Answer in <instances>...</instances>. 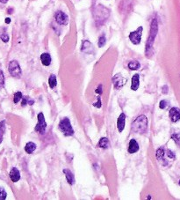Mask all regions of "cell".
<instances>
[{
  "mask_svg": "<svg viewBox=\"0 0 180 200\" xmlns=\"http://www.w3.org/2000/svg\"><path fill=\"white\" fill-rule=\"evenodd\" d=\"M6 197H7V193L5 191V190L0 187V200L5 199Z\"/></svg>",
  "mask_w": 180,
  "mask_h": 200,
  "instance_id": "cell-27",
  "label": "cell"
},
{
  "mask_svg": "<svg viewBox=\"0 0 180 200\" xmlns=\"http://www.w3.org/2000/svg\"><path fill=\"white\" fill-rule=\"evenodd\" d=\"M8 71L11 74V76H12L13 78H19L21 77V68L16 60H12L9 63L8 65Z\"/></svg>",
  "mask_w": 180,
  "mask_h": 200,
  "instance_id": "cell-5",
  "label": "cell"
},
{
  "mask_svg": "<svg viewBox=\"0 0 180 200\" xmlns=\"http://www.w3.org/2000/svg\"><path fill=\"white\" fill-rule=\"evenodd\" d=\"M167 105H168V102H167L166 101L163 100V101H161L160 103H159V108H160L161 109H164L167 107Z\"/></svg>",
  "mask_w": 180,
  "mask_h": 200,
  "instance_id": "cell-30",
  "label": "cell"
},
{
  "mask_svg": "<svg viewBox=\"0 0 180 200\" xmlns=\"http://www.w3.org/2000/svg\"><path fill=\"white\" fill-rule=\"evenodd\" d=\"M59 130L65 136H72L74 134V130L68 117H64L59 122Z\"/></svg>",
  "mask_w": 180,
  "mask_h": 200,
  "instance_id": "cell-4",
  "label": "cell"
},
{
  "mask_svg": "<svg viewBox=\"0 0 180 200\" xmlns=\"http://www.w3.org/2000/svg\"><path fill=\"white\" fill-rule=\"evenodd\" d=\"M13 12V9H8V13L9 14H11L12 12Z\"/></svg>",
  "mask_w": 180,
  "mask_h": 200,
  "instance_id": "cell-38",
  "label": "cell"
},
{
  "mask_svg": "<svg viewBox=\"0 0 180 200\" xmlns=\"http://www.w3.org/2000/svg\"><path fill=\"white\" fill-rule=\"evenodd\" d=\"M106 43V39H105V36L104 35H102L101 36H99L98 38V45L99 48H102L103 46H105V44Z\"/></svg>",
  "mask_w": 180,
  "mask_h": 200,
  "instance_id": "cell-26",
  "label": "cell"
},
{
  "mask_svg": "<svg viewBox=\"0 0 180 200\" xmlns=\"http://www.w3.org/2000/svg\"><path fill=\"white\" fill-rule=\"evenodd\" d=\"M5 23H6V24L11 23V19H10V18H6V19H5Z\"/></svg>",
  "mask_w": 180,
  "mask_h": 200,
  "instance_id": "cell-36",
  "label": "cell"
},
{
  "mask_svg": "<svg viewBox=\"0 0 180 200\" xmlns=\"http://www.w3.org/2000/svg\"><path fill=\"white\" fill-rule=\"evenodd\" d=\"M38 122L35 126V131H37L38 133L40 134H44L45 133V130L47 128V122L45 121V118H44V115L43 113H39L38 114Z\"/></svg>",
  "mask_w": 180,
  "mask_h": 200,
  "instance_id": "cell-7",
  "label": "cell"
},
{
  "mask_svg": "<svg viewBox=\"0 0 180 200\" xmlns=\"http://www.w3.org/2000/svg\"><path fill=\"white\" fill-rule=\"evenodd\" d=\"M41 61L44 66H49L51 64V56L48 53H42L41 55Z\"/></svg>",
  "mask_w": 180,
  "mask_h": 200,
  "instance_id": "cell-17",
  "label": "cell"
},
{
  "mask_svg": "<svg viewBox=\"0 0 180 200\" xmlns=\"http://www.w3.org/2000/svg\"><path fill=\"white\" fill-rule=\"evenodd\" d=\"M94 107H96V108H101V100H100V98H98V102H95L94 104Z\"/></svg>",
  "mask_w": 180,
  "mask_h": 200,
  "instance_id": "cell-34",
  "label": "cell"
},
{
  "mask_svg": "<svg viewBox=\"0 0 180 200\" xmlns=\"http://www.w3.org/2000/svg\"><path fill=\"white\" fill-rule=\"evenodd\" d=\"M179 185H180V180H179Z\"/></svg>",
  "mask_w": 180,
  "mask_h": 200,
  "instance_id": "cell-39",
  "label": "cell"
},
{
  "mask_svg": "<svg viewBox=\"0 0 180 200\" xmlns=\"http://www.w3.org/2000/svg\"><path fill=\"white\" fill-rule=\"evenodd\" d=\"M81 50L83 52L87 53V54H92L94 53V47L92 43H91L89 41H84L82 43V47H81Z\"/></svg>",
  "mask_w": 180,
  "mask_h": 200,
  "instance_id": "cell-10",
  "label": "cell"
},
{
  "mask_svg": "<svg viewBox=\"0 0 180 200\" xmlns=\"http://www.w3.org/2000/svg\"><path fill=\"white\" fill-rule=\"evenodd\" d=\"M57 84V80H56V76L55 74H51L50 77L48 78V86L50 88H54Z\"/></svg>",
  "mask_w": 180,
  "mask_h": 200,
  "instance_id": "cell-21",
  "label": "cell"
},
{
  "mask_svg": "<svg viewBox=\"0 0 180 200\" xmlns=\"http://www.w3.org/2000/svg\"><path fill=\"white\" fill-rule=\"evenodd\" d=\"M5 131V121L3 120L0 122V144L2 143L3 139H4Z\"/></svg>",
  "mask_w": 180,
  "mask_h": 200,
  "instance_id": "cell-20",
  "label": "cell"
},
{
  "mask_svg": "<svg viewBox=\"0 0 180 200\" xmlns=\"http://www.w3.org/2000/svg\"><path fill=\"white\" fill-rule=\"evenodd\" d=\"M98 147L104 148V149H106V148L109 147V140L106 139V138H101L99 142H98Z\"/></svg>",
  "mask_w": 180,
  "mask_h": 200,
  "instance_id": "cell-19",
  "label": "cell"
},
{
  "mask_svg": "<svg viewBox=\"0 0 180 200\" xmlns=\"http://www.w3.org/2000/svg\"><path fill=\"white\" fill-rule=\"evenodd\" d=\"M125 122H126V115L121 113L117 120V129L119 132H122L125 128Z\"/></svg>",
  "mask_w": 180,
  "mask_h": 200,
  "instance_id": "cell-13",
  "label": "cell"
},
{
  "mask_svg": "<svg viewBox=\"0 0 180 200\" xmlns=\"http://www.w3.org/2000/svg\"><path fill=\"white\" fill-rule=\"evenodd\" d=\"M112 82H113L114 87L116 89H118V88H120L127 82V78H123L120 74H117L112 78Z\"/></svg>",
  "mask_w": 180,
  "mask_h": 200,
  "instance_id": "cell-9",
  "label": "cell"
},
{
  "mask_svg": "<svg viewBox=\"0 0 180 200\" xmlns=\"http://www.w3.org/2000/svg\"><path fill=\"white\" fill-rule=\"evenodd\" d=\"M102 89H103V86H102L101 84H99L98 87H97V89H96V93H97L98 95H102V93H103V90H102Z\"/></svg>",
  "mask_w": 180,
  "mask_h": 200,
  "instance_id": "cell-31",
  "label": "cell"
},
{
  "mask_svg": "<svg viewBox=\"0 0 180 200\" xmlns=\"http://www.w3.org/2000/svg\"><path fill=\"white\" fill-rule=\"evenodd\" d=\"M22 106L23 107H25L26 104H29V105H33L34 103H35V102L33 101V100H29V98L27 97V96H26V97H23L22 98Z\"/></svg>",
  "mask_w": 180,
  "mask_h": 200,
  "instance_id": "cell-24",
  "label": "cell"
},
{
  "mask_svg": "<svg viewBox=\"0 0 180 200\" xmlns=\"http://www.w3.org/2000/svg\"><path fill=\"white\" fill-rule=\"evenodd\" d=\"M8 2V0H0V3H2V4H6Z\"/></svg>",
  "mask_w": 180,
  "mask_h": 200,
  "instance_id": "cell-37",
  "label": "cell"
},
{
  "mask_svg": "<svg viewBox=\"0 0 180 200\" xmlns=\"http://www.w3.org/2000/svg\"><path fill=\"white\" fill-rule=\"evenodd\" d=\"M110 15V11L102 5H98L93 9V17L97 25H102Z\"/></svg>",
  "mask_w": 180,
  "mask_h": 200,
  "instance_id": "cell-2",
  "label": "cell"
},
{
  "mask_svg": "<svg viewBox=\"0 0 180 200\" xmlns=\"http://www.w3.org/2000/svg\"><path fill=\"white\" fill-rule=\"evenodd\" d=\"M22 98H23V95H22V94H21L20 92L15 93V94H14V97H13V102H14V103L17 104L18 102Z\"/></svg>",
  "mask_w": 180,
  "mask_h": 200,
  "instance_id": "cell-25",
  "label": "cell"
},
{
  "mask_svg": "<svg viewBox=\"0 0 180 200\" xmlns=\"http://www.w3.org/2000/svg\"><path fill=\"white\" fill-rule=\"evenodd\" d=\"M170 118L173 122H178L180 120V110L177 108H172L170 110Z\"/></svg>",
  "mask_w": 180,
  "mask_h": 200,
  "instance_id": "cell-11",
  "label": "cell"
},
{
  "mask_svg": "<svg viewBox=\"0 0 180 200\" xmlns=\"http://www.w3.org/2000/svg\"><path fill=\"white\" fill-rule=\"evenodd\" d=\"M163 94H167L168 93V87L167 86H163Z\"/></svg>",
  "mask_w": 180,
  "mask_h": 200,
  "instance_id": "cell-35",
  "label": "cell"
},
{
  "mask_svg": "<svg viewBox=\"0 0 180 200\" xmlns=\"http://www.w3.org/2000/svg\"><path fill=\"white\" fill-rule=\"evenodd\" d=\"M55 21L59 24V25H67L69 22V17L66 13H64L62 11H58L55 14Z\"/></svg>",
  "mask_w": 180,
  "mask_h": 200,
  "instance_id": "cell-8",
  "label": "cell"
},
{
  "mask_svg": "<svg viewBox=\"0 0 180 200\" xmlns=\"http://www.w3.org/2000/svg\"><path fill=\"white\" fill-rule=\"evenodd\" d=\"M163 156H164V151H163V148H159V149L156 151V157H157V159H158L160 161H164Z\"/></svg>",
  "mask_w": 180,
  "mask_h": 200,
  "instance_id": "cell-23",
  "label": "cell"
},
{
  "mask_svg": "<svg viewBox=\"0 0 180 200\" xmlns=\"http://www.w3.org/2000/svg\"><path fill=\"white\" fill-rule=\"evenodd\" d=\"M172 138L174 139V141H176V143L178 144V145H180L179 144V140H180V138L178 136V135H173L172 136Z\"/></svg>",
  "mask_w": 180,
  "mask_h": 200,
  "instance_id": "cell-33",
  "label": "cell"
},
{
  "mask_svg": "<svg viewBox=\"0 0 180 200\" xmlns=\"http://www.w3.org/2000/svg\"><path fill=\"white\" fill-rule=\"evenodd\" d=\"M138 151H139V145H138L137 141L135 139H132L129 141L128 153L133 154V153H135Z\"/></svg>",
  "mask_w": 180,
  "mask_h": 200,
  "instance_id": "cell-14",
  "label": "cell"
},
{
  "mask_svg": "<svg viewBox=\"0 0 180 200\" xmlns=\"http://www.w3.org/2000/svg\"><path fill=\"white\" fill-rule=\"evenodd\" d=\"M142 31H143V27L142 26H139L137 29L134 32H131L129 34V40L131 41V43L135 45H138L142 41Z\"/></svg>",
  "mask_w": 180,
  "mask_h": 200,
  "instance_id": "cell-6",
  "label": "cell"
},
{
  "mask_svg": "<svg viewBox=\"0 0 180 200\" xmlns=\"http://www.w3.org/2000/svg\"><path fill=\"white\" fill-rule=\"evenodd\" d=\"M148 128V119L144 115L139 116L132 123V130L135 133H144Z\"/></svg>",
  "mask_w": 180,
  "mask_h": 200,
  "instance_id": "cell-3",
  "label": "cell"
},
{
  "mask_svg": "<svg viewBox=\"0 0 180 200\" xmlns=\"http://www.w3.org/2000/svg\"><path fill=\"white\" fill-rule=\"evenodd\" d=\"M167 155L169 158H171V159H174L175 158V154L172 153L171 150H167Z\"/></svg>",
  "mask_w": 180,
  "mask_h": 200,
  "instance_id": "cell-32",
  "label": "cell"
},
{
  "mask_svg": "<svg viewBox=\"0 0 180 200\" xmlns=\"http://www.w3.org/2000/svg\"><path fill=\"white\" fill-rule=\"evenodd\" d=\"M157 32H158V23H157V19L155 18L151 21L149 36H148L147 43H146L145 55L148 57H149L153 54V45H154L155 39L157 35Z\"/></svg>",
  "mask_w": 180,
  "mask_h": 200,
  "instance_id": "cell-1",
  "label": "cell"
},
{
  "mask_svg": "<svg viewBox=\"0 0 180 200\" xmlns=\"http://www.w3.org/2000/svg\"><path fill=\"white\" fill-rule=\"evenodd\" d=\"M140 66H141V64H140V63L138 61L129 62L128 68L130 70H132V71H136V70L140 68Z\"/></svg>",
  "mask_w": 180,
  "mask_h": 200,
  "instance_id": "cell-22",
  "label": "cell"
},
{
  "mask_svg": "<svg viewBox=\"0 0 180 200\" xmlns=\"http://www.w3.org/2000/svg\"><path fill=\"white\" fill-rule=\"evenodd\" d=\"M36 149V145L34 142H28L25 147V151L26 153L28 154H32Z\"/></svg>",
  "mask_w": 180,
  "mask_h": 200,
  "instance_id": "cell-18",
  "label": "cell"
},
{
  "mask_svg": "<svg viewBox=\"0 0 180 200\" xmlns=\"http://www.w3.org/2000/svg\"><path fill=\"white\" fill-rule=\"evenodd\" d=\"M9 175H10V178H11L12 183H17L20 179V173L17 167H12V170L10 171Z\"/></svg>",
  "mask_w": 180,
  "mask_h": 200,
  "instance_id": "cell-12",
  "label": "cell"
},
{
  "mask_svg": "<svg viewBox=\"0 0 180 200\" xmlns=\"http://www.w3.org/2000/svg\"><path fill=\"white\" fill-rule=\"evenodd\" d=\"M0 39L4 42V43H8L9 42V35L6 33H3L0 35Z\"/></svg>",
  "mask_w": 180,
  "mask_h": 200,
  "instance_id": "cell-28",
  "label": "cell"
},
{
  "mask_svg": "<svg viewBox=\"0 0 180 200\" xmlns=\"http://www.w3.org/2000/svg\"><path fill=\"white\" fill-rule=\"evenodd\" d=\"M63 173L65 174V176H66V179H67V182L70 185H73L75 182H76V180H75V176H74V174L73 173L68 169V168H64L63 169Z\"/></svg>",
  "mask_w": 180,
  "mask_h": 200,
  "instance_id": "cell-16",
  "label": "cell"
},
{
  "mask_svg": "<svg viewBox=\"0 0 180 200\" xmlns=\"http://www.w3.org/2000/svg\"><path fill=\"white\" fill-rule=\"evenodd\" d=\"M4 86H5V76L2 70H0V88H2Z\"/></svg>",
  "mask_w": 180,
  "mask_h": 200,
  "instance_id": "cell-29",
  "label": "cell"
},
{
  "mask_svg": "<svg viewBox=\"0 0 180 200\" xmlns=\"http://www.w3.org/2000/svg\"><path fill=\"white\" fill-rule=\"evenodd\" d=\"M139 86H140V75L135 74L131 79V90L136 91L139 88Z\"/></svg>",
  "mask_w": 180,
  "mask_h": 200,
  "instance_id": "cell-15",
  "label": "cell"
}]
</instances>
